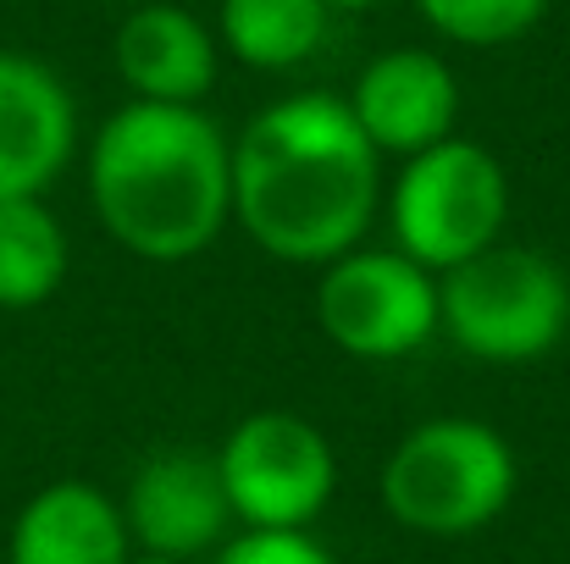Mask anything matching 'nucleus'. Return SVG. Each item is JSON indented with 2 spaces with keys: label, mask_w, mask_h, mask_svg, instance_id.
Here are the masks:
<instances>
[{
  "label": "nucleus",
  "mask_w": 570,
  "mask_h": 564,
  "mask_svg": "<svg viewBox=\"0 0 570 564\" xmlns=\"http://www.w3.org/2000/svg\"><path fill=\"white\" fill-rule=\"evenodd\" d=\"M210 459L238 532H311L338 493L333 437L294 409L244 415Z\"/></svg>",
  "instance_id": "obj_6"
},
{
  "label": "nucleus",
  "mask_w": 570,
  "mask_h": 564,
  "mask_svg": "<svg viewBox=\"0 0 570 564\" xmlns=\"http://www.w3.org/2000/svg\"><path fill=\"white\" fill-rule=\"evenodd\" d=\"M333 11H372V6H382V0H327Z\"/></svg>",
  "instance_id": "obj_17"
},
{
  "label": "nucleus",
  "mask_w": 570,
  "mask_h": 564,
  "mask_svg": "<svg viewBox=\"0 0 570 564\" xmlns=\"http://www.w3.org/2000/svg\"><path fill=\"white\" fill-rule=\"evenodd\" d=\"M382 156L344 95L299 89L261 106L233 139V221L283 266H327L372 232Z\"/></svg>",
  "instance_id": "obj_1"
},
{
  "label": "nucleus",
  "mask_w": 570,
  "mask_h": 564,
  "mask_svg": "<svg viewBox=\"0 0 570 564\" xmlns=\"http://www.w3.org/2000/svg\"><path fill=\"white\" fill-rule=\"evenodd\" d=\"M521 487V459L493 420L476 415H432L410 426L377 476L387 521L415 537L460 543L488 532Z\"/></svg>",
  "instance_id": "obj_3"
},
{
  "label": "nucleus",
  "mask_w": 570,
  "mask_h": 564,
  "mask_svg": "<svg viewBox=\"0 0 570 564\" xmlns=\"http://www.w3.org/2000/svg\"><path fill=\"white\" fill-rule=\"evenodd\" d=\"M333 28L327 0H222L216 6V44L255 72H294L305 67Z\"/></svg>",
  "instance_id": "obj_13"
},
{
  "label": "nucleus",
  "mask_w": 570,
  "mask_h": 564,
  "mask_svg": "<svg viewBox=\"0 0 570 564\" xmlns=\"http://www.w3.org/2000/svg\"><path fill=\"white\" fill-rule=\"evenodd\" d=\"M72 156L78 100L67 78L28 50H0V199H45Z\"/></svg>",
  "instance_id": "obj_10"
},
{
  "label": "nucleus",
  "mask_w": 570,
  "mask_h": 564,
  "mask_svg": "<svg viewBox=\"0 0 570 564\" xmlns=\"http://www.w3.org/2000/svg\"><path fill=\"white\" fill-rule=\"evenodd\" d=\"M316 327L350 360H410L438 333V277L410 255L350 249L316 277Z\"/></svg>",
  "instance_id": "obj_7"
},
{
  "label": "nucleus",
  "mask_w": 570,
  "mask_h": 564,
  "mask_svg": "<svg viewBox=\"0 0 570 564\" xmlns=\"http://www.w3.org/2000/svg\"><path fill=\"white\" fill-rule=\"evenodd\" d=\"M117 504H122L134 554L189 564L216 554L233 537V509H227L216 459L199 448H161L139 459Z\"/></svg>",
  "instance_id": "obj_8"
},
{
  "label": "nucleus",
  "mask_w": 570,
  "mask_h": 564,
  "mask_svg": "<svg viewBox=\"0 0 570 564\" xmlns=\"http://www.w3.org/2000/svg\"><path fill=\"white\" fill-rule=\"evenodd\" d=\"M393 249L426 266L432 277L465 266L493 249L510 221V172L476 139H443L410 161H399L393 184L382 188Z\"/></svg>",
  "instance_id": "obj_5"
},
{
  "label": "nucleus",
  "mask_w": 570,
  "mask_h": 564,
  "mask_svg": "<svg viewBox=\"0 0 570 564\" xmlns=\"http://www.w3.org/2000/svg\"><path fill=\"white\" fill-rule=\"evenodd\" d=\"M72 244L45 199H0V310L22 316L61 294Z\"/></svg>",
  "instance_id": "obj_14"
},
{
  "label": "nucleus",
  "mask_w": 570,
  "mask_h": 564,
  "mask_svg": "<svg viewBox=\"0 0 570 564\" xmlns=\"http://www.w3.org/2000/svg\"><path fill=\"white\" fill-rule=\"evenodd\" d=\"M210 564H338L316 532H233Z\"/></svg>",
  "instance_id": "obj_16"
},
{
  "label": "nucleus",
  "mask_w": 570,
  "mask_h": 564,
  "mask_svg": "<svg viewBox=\"0 0 570 564\" xmlns=\"http://www.w3.org/2000/svg\"><path fill=\"white\" fill-rule=\"evenodd\" d=\"M415 11L449 44L499 50V44H515L538 28L549 17V0H415Z\"/></svg>",
  "instance_id": "obj_15"
},
{
  "label": "nucleus",
  "mask_w": 570,
  "mask_h": 564,
  "mask_svg": "<svg viewBox=\"0 0 570 564\" xmlns=\"http://www.w3.org/2000/svg\"><path fill=\"white\" fill-rule=\"evenodd\" d=\"M350 111L382 161H410L460 128V78L438 50L399 44L372 56L350 83Z\"/></svg>",
  "instance_id": "obj_9"
},
{
  "label": "nucleus",
  "mask_w": 570,
  "mask_h": 564,
  "mask_svg": "<svg viewBox=\"0 0 570 564\" xmlns=\"http://www.w3.org/2000/svg\"><path fill=\"white\" fill-rule=\"evenodd\" d=\"M438 333L482 366H532L570 333L566 266L532 244H493L438 277Z\"/></svg>",
  "instance_id": "obj_4"
},
{
  "label": "nucleus",
  "mask_w": 570,
  "mask_h": 564,
  "mask_svg": "<svg viewBox=\"0 0 570 564\" xmlns=\"http://www.w3.org/2000/svg\"><path fill=\"white\" fill-rule=\"evenodd\" d=\"M134 564H178V560H156V554H134Z\"/></svg>",
  "instance_id": "obj_18"
},
{
  "label": "nucleus",
  "mask_w": 570,
  "mask_h": 564,
  "mask_svg": "<svg viewBox=\"0 0 570 564\" xmlns=\"http://www.w3.org/2000/svg\"><path fill=\"white\" fill-rule=\"evenodd\" d=\"M6 564H134L122 504L78 476L45 482L11 521Z\"/></svg>",
  "instance_id": "obj_12"
},
{
  "label": "nucleus",
  "mask_w": 570,
  "mask_h": 564,
  "mask_svg": "<svg viewBox=\"0 0 570 564\" xmlns=\"http://www.w3.org/2000/svg\"><path fill=\"white\" fill-rule=\"evenodd\" d=\"M111 61H117V78L128 83L134 100L199 106L216 89L222 44H216L210 22H199L189 6L150 0V6L122 17V28L111 39Z\"/></svg>",
  "instance_id": "obj_11"
},
{
  "label": "nucleus",
  "mask_w": 570,
  "mask_h": 564,
  "mask_svg": "<svg viewBox=\"0 0 570 564\" xmlns=\"http://www.w3.org/2000/svg\"><path fill=\"white\" fill-rule=\"evenodd\" d=\"M100 227L150 266L205 255L233 221V139L199 106H117L83 156Z\"/></svg>",
  "instance_id": "obj_2"
}]
</instances>
